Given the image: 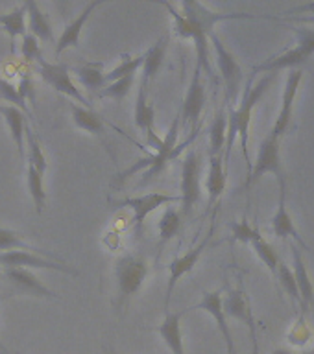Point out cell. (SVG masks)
<instances>
[{
    "label": "cell",
    "instance_id": "74e56055",
    "mask_svg": "<svg viewBox=\"0 0 314 354\" xmlns=\"http://www.w3.org/2000/svg\"><path fill=\"white\" fill-rule=\"evenodd\" d=\"M133 83H135V76H126L116 80V82L107 83L98 93L100 98H111L116 100V102H122L133 88Z\"/></svg>",
    "mask_w": 314,
    "mask_h": 354
},
{
    "label": "cell",
    "instance_id": "7402d4cb",
    "mask_svg": "<svg viewBox=\"0 0 314 354\" xmlns=\"http://www.w3.org/2000/svg\"><path fill=\"white\" fill-rule=\"evenodd\" d=\"M290 254H293L294 279H296V284H298L299 299H302V308H304L305 312L309 304H314V284L313 281H311L307 264H305L304 257H302V249H299L294 242L290 243Z\"/></svg>",
    "mask_w": 314,
    "mask_h": 354
},
{
    "label": "cell",
    "instance_id": "603a6c76",
    "mask_svg": "<svg viewBox=\"0 0 314 354\" xmlns=\"http://www.w3.org/2000/svg\"><path fill=\"white\" fill-rule=\"evenodd\" d=\"M166 50H168V35H161L152 46L143 54V66H141V83L148 87L161 71L165 63Z\"/></svg>",
    "mask_w": 314,
    "mask_h": 354
},
{
    "label": "cell",
    "instance_id": "8d00e7d4",
    "mask_svg": "<svg viewBox=\"0 0 314 354\" xmlns=\"http://www.w3.org/2000/svg\"><path fill=\"white\" fill-rule=\"evenodd\" d=\"M143 66V54L141 55H133V57H124L121 59V63L105 74V83L116 82L121 77L126 76H135V72Z\"/></svg>",
    "mask_w": 314,
    "mask_h": 354
},
{
    "label": "cell",
    "instance_id": "8992f818",
    "mask_svg": "<svg viewBox=\"0 0 314 354\" xmlns=\"http://www.w3.org/2000/svg\"><path fill=\"white\" fill-rule=\"evenodd\" d=\"M209 41L213 44V48H215L216 65H218L222 82H224V87H226V102L229 107H235V104L238 102L241 85H243L244 80L243 66L238 65L235 55L226 48V44L222 43V39L215 32L209 35Z\"/></svg>",
    "mask_w": 314,
    "mask_h": 354
},
{
    "label": "cell",
    "instance_id": "d4e9b609",
    "mask_svg": "<svg viewBox=\"0 0 314 354\" xmlns=\"http://www.w3.org/2000/svg\"><path fill=\"white\" fill-rule=\"evenodd\" d=\"M26 19H28V33H32L33 37L43 43H55L54 30L50 24L49 17L44 15L41 6L35 0H26Z\"/></svg>",
    "mask_w": 314,
    "mask_h": 354
},
{
    "label": "cell",
    "instance_id": "bcb514c9",
    "mask_svg": "<svg viewBox=\"0 0 314 354\" xmlns=\"http://www.w3.org/2000/svg\"><path fill=\"white\" fill-rule=\"evenodd\" d=\"M0 348H2V351H4L6 354H8V351H6V347H4V345H2V343H0Z\"/></svg>",
    "mask_w": 314,
    "mask_h": 354
},
{
    "label": "cell",
    "instance_id": "3957f363",
    "mask_svg": "<svg viewBox=\"0 0 314 354\" xmlns=\"http://www.w3.org/2000/svg\"><path fill=\"white\" fill-rule=\"evenodd\" d=\"M148 260L143 254H124L116 260L115 281L119 308H122L141 290L143 282L148 277Z\"/></svg>",
    "mask_w": 314,
    "mask_h": 354
},
{
    "label": "cell",
    "instance_id": "7dc6e473",
    "mask_svg": "<svg viewBox=\"0 0 314 354\" xmlns=\"http://www.w3.org/2000/svg\"><path fill=\"white\" fill-rule=\"evenodd\" d=\"M302 354H314V348L313 351H309V353H302Z\"/></svg>",
    "mask_w": 314,
    "mask_h": 354
},
{
    "label": "cell",
    "instance_id": "7bdbcfd3",
    "mask_svg": "<svg viewBox=\"0 0 314 354\" xmlns=\"http://www.w3.org/2000/svg\"><path fill=\"white\" fill-rule=\"evenodd\" d=\"M287 13L288 15H290V13H314V2L296 6V8H293V10H288ZM298 21L299 22H314V17H307V19H302V17H299Z\"/></svg>",
    "mask_w": 314,
    "mask_h": 354
},
{
    "label": "cell",
    "instance_id": "b9f144b4",
    "mask_svg": "<svg viewBox=\"0 0 314 354\" xmlns=\"http://www.w3.org/2000/svg\"><path fill=\"white\" fill-rule=\"evenodd\" d=\"M17 91H19V94H21L24 102H26L28 98L33 100V82L30 77H22L21 83L17 85Z\"/></svg>",
    "mask_w": 314,
    "mask_h": 354
},
{
    "label": "cell",
    "instance_id": "52a82bcc",
    "mask_svg": "<svg viewBox=\"0 0 314 354\" xmlns=\"http://www.w3.org/2000/svg\"><path fill=\"white\" fill-rule=\"evenodd\" d=\"M166 10L171 11L172 21H174V30L180 37L191 39L194 43V50H196V65L202 68V71L207 74V76L213 77V66L209 63V33L205 32L204 28H200L193 19H189L183 13L174 8L168 2H163Z\"/></svg>",
    "mask_w": 314,
    "mask_h": 354
},
{
    "label": "cell",
    "instance_id": "e575fe53",
    "mask_svg": "<svg viewBox=\"0 0 314 354\" xmlns=\"http://www.w3.org/2000/svg\"><path fill=\"white\" fill-rule=\"evenodd\" d=\"M26 185L30 198H32L33 205L37 214H43L44 205H46V192H44V181L43 176L37 170H33L32 166H26Z\"/></svg>",
    "mask_w": 314,
    "mask_h": 354
},
{
    "label": "cell",
    "instance_id": "ffe728a7",
    "mask_svg": "<svg viewBox=\"0 0 314 354\" xmlns=\"http://www.w3.org/2000/svg\"><path fill=\"white\" fill-rule=\"evenodd\" d=\"M102 4H104V0L89 2V4H85L82 13H78V15L67 24L65 30L61 32V37L55 41V57H60L65 50L76 48L78 44H80V37H82V30L83 26H85V22L89 21V17L93 15L94 10L100 8Z\"/></svg>",
    "mask_w": 314,
    "mask_h": 354
},
{
    "label": "cell",
    "instance_id": "83f0119b",
    "mask_svg": "<svg viewBox=\"0 0 314 354\" xmlns=\"http://www.w3.org/2000/svg\"><path fill=\"white\" fill-rule=\"evenodd\" d=\"M0 251H4V253L6 251H30V253H37L50 260L61 262L60 257L52 253V251H43V249L33 248V245L22 240L19 232L11 231V229H4V227H0Z\"/></svg>",
    "mask_w": 314,
    "mask_h": 354
},
{
    "label": "cell",
    "instance_id": "f6af8a7d",
    "mask_svg": "<svg viewBox=\"0 0 314 354\" xmlns=\"http://www.w3.org/2000/svg\"><path fill=\"white\" fill-rule=\"evenodd\" d=\"M105 351H107L110 354H121V353H116V351H113V348H105Z\"/></svg>",
    "mask_w": 314,
    "mask_h": 354
},
{
    "label": "cell",
    "instance_id": "4dcf8cb0",
    "mask_svg": "<svg viewBox=\"0 0 314 354\" xmlns=\"http://www.w3.org/2000/svg\"><path fill=\"white\" fill-rule=\"evenodd\" d=\"M227 138V115L224 109L216 113L209 127V155H224Z\"/></svg>",
    "mask_w": 314,
    "mask_h": 354
},
{
    "label": "cell",
    "instance_id": "8fae6325",
    "mask_svg": "<svg viewBox=\"0 0 314 354\" xmlns=\"http://www.w3.org/2000/svg\"><path fill=\"white\" fill-rule=\"evenodd\" d=\"M0 264L6 268H22V270H52L67 273V275L78 277L80 271L71 268L65 262H58V260H50L46 257H41L37 253H30V251H6L0 253Z\"/></svg>",
    "mask_w": 314,
    "mask_h": 354
},
{
    "label": "cell",
    "instance_id": "4316f807",
    "mask_svg": "<svg viewBox=\"0 0 314 354\" xmlns=\"http://www.w3.org/2000/svg\"><path fill=\"white\" fill-rule=\"evenodd\" d=\"M71 116L74 126L78 129H82V131H87L91 135H96V137H102L105 133L104 118L94 109H87V107H82V105L71 104Z\"/></svg>",
    "mask_w": 314,
    "mask_h": 354
},
{
    "label": "cell",
    "instance_id": "7a4b0ae2",
    "mask_svg": "<svg viewBox=\"0 0 314 354\" xmlns=\"http://www.w3.org/2000/svg\"><path fill=\"white\" fill-rule=\"evenodd\" d=\"M180 111H177L176 118L172 120L171 127H168V131H166V135L163 137V142H161L159 149L155 151V153L148 155L146 159H141L137 160L135 165L128 166L126 170H122L121 174H116L115 179H113V187L115 188H121L124 183L130 179V177H133L137 171H141L143 168H146V171H144V179H143V185H146V183L150 181V179H154V177H157L161 174V171L165 170L166 165L171 162L172 159H176L177 157V151L183 148V146H187L189 140L183 146H180L177 148V137H180Z\"/></svg>",
    "mask_w": 314,
    "mask_h": 354
},
{
    "label": "cell",
    "instance_id": "5b68a950",
    "mask_svg": "<svg viewBox=\"0 0 314 354\" xmlns=\"http://www.w3.org/2000/svg\"><path fill=\"white\" fill-rule=\"evenodd\" d=\"M279 142L281 140L270 135V133L263 138V142L259 144V149H257V159H255V162H252V170H250L243 188H246V190L252 188L266 174H274L279 185H287V174H285V168H283L281 162Z\"/></svg>",
    "mask_w": 314,
    "mask_h": 354
},
{
    "label": "cell",
    "instance_id": "f1b7e54d",
    "mask_svg": "<svg viewBox=\"0 0 314 354\" xmlns=\"http://www.w3.org/2000/svg\"><path fill=\"white\" fill-rule=\"evenodd\" d=\"M0 28L8 33L11 41V50H13L15 39L22 37L26 33V6L21 4L8 13H2L0 15Z\"/></svg>",
    "mask_w": 314,
    "mask_h": 354
},
{
    "label": "cell",
    "instance_id": "9a60e30c",
    "mask_svg": "<svg viewBox=\"0 0 314 354\" xmlns=\"http://www.w3.org/2000/svg\"><path fill=\"white\" fill-rule=\"evenodd\" d=\"M205 107V87L202 82V68L196 65L189 83L187 93H185V100H183L182 113H180V120H182L183 127L194 126L200 120V115Z\"/></svg>",
    "mask_w": 314,
    "mask_h": 354
},
{
    "label": "cell",
    "instance_id": "cb8c5ba5",
    "mask_svg": "<svg viewBox=\"0 0 314 354\" xmlns=\"http://www.w3.org/2000/svg\"><path fill=\"white\" fill-rule=\"evenodd\" d=\"M0 115L4 116L6 126L10 129L11 140L15 144L19 159L26 160V148H24V135H26V118L21 109L13 105H0Z\"/></svg>",
    "mask_w": 314,
    "mask_h": 354
},
{
    "label": "cell",
    "instance_id": "ab89813d",
    "mask_svg": "<svg viewBox=\"0 0 314 354\" xmlns=\"http://www.w3.org/2000/svg\"><path fill=\"white\" fill-rule=\"evenodd\" d=\"M0 98L6 100L8 104L17 107V109H21L24 115H30L26 102L22 100V96L17 91V85L10 83L8 80H2V77H0Z\"/></svg>",
    "mask_w": 314,
    "mask_h": 354
},
{
    "label": "cell",
    "instance_id": "1f68e13d",
    "mask_svg": "<svg viewBox=\"0 0 314 354\" xmlns=\"http://www.w3.org/2000/svg\"><path fill=\"white\" fill-rule=\"evenodd\" d=\"M157 229H159V245L163 248L165 243L171 242L172 238L182 231V216H180V212L168 205L165 212L161 214Z\"/></svg>",
    "mask_w": 314,
    "mask_h": 354
},
{
    "label": "cell",
    "instance_id": "ba28073f",
    "mask_svg": "<svg viewBox=\"0 0 314 354\" xmlns=\"http://www.w3.org/2000/svg\"><path fill=\"white\" fill-rule=\"evenodd\" d=\"M200 176H202V157L196 149H191L182 162V183H180V203H182V212L189 216L193 212L194 205L202 198V185H200Z\"/></svg>",
    "mask_w": 314,
    "mask_h": 354
},
{
    "label": "cell",
    "instance_id": "e0dca14e",
    "mask_svg": "<svg viewBox=\"0 0 314 354\" xmlns=\"http://www.w3.org/2000/svg\"><path fill=\"white\" fill-rule=\"evenodd\" d=\"M4 277L8 279L13 290L21 295L26 297H41V299H60L54 292H50L49 288L44 286L43 282L39 281L37 277L33 275L30 270H22V268H6Z\"/></svg>",
    "mask_w": 314,
    "mask_h": 354
},
{
    "label": "cell",
    "instance_id": "2e32d148",
    "mask_svg": "<svg viewBox=\"0 0 314 354\" xmlns=\"http://www.w3.org/2000/svg\"><path fill=\"white\" fill-rule=\"evenodd\" d=\"M272 231L277 238L281 240H287L290 238L299 249H305L309 251V243L305 242V238L299 234V231L294 225L293 216L288 214L287 210V185H279V203H277L276 214L272 216Z\"/></svg>",
    "mask_w": 314,
    "mask_h": 354
},
{
    "label": "cell",
    "instance_id": "4fadbf2b",
    "mask_svg": "<svg viewBox=\"0 0 314 354\" xmlns=\"http://www.w3.org/2000/svg\"><path fill=\"white\" fill-rule=\"evenodd\" d=\"M304 80V71L302 68H293L288 72L287 82H285V88H283L281 96V109H279V115H277L276 122L270 129V135L277 137L281 140V137L288 131L290 127V122H293V111H294V102H296V96H298L299 83Z\"/></svg>",
    "mask_w": 314,
    "mask_h": 354
},
{
    "label": "cell",
    "instance_id": "9c48e42d",
    "mask_svg": "<svg viewBox=\"0 0 314 354\" xmlns=\"http://www.w3.org/2000/svg\"><path fill=\"white\" fill-rule=\"evenodd\" d=\"M39 66V76L43 80L46 85L54 88L55 93L65 94L69 98H72L74 102L82 105V107H87V109H93V105L89 102L82 93H80V88L72 83L71 80V71H69V66L63 65V63H49V61H37Z\"/></svg>",
    "mask_w": 314,
    "mask_h": 354
},
{
    "label": "cell",
    "instance_id": "7c38bea8",
    "mask_svg": "<svg viewBox=\"0 0 314 354\" xmlns=\"http://www.w3.org/2000/svg\"><path fill=\"white\" fill-rule=\"evenodd\" d=\"M211 236H213V229H211L202 242L196 245V248H191L187 253H183L182 257H177L168 264V282H166V290H165V312H168V306H171V299L172 293L176 290L177 282L182 281L183 277L191 273L194 270V266L198 264L200 257L204 254V251L207 249L211 242Z\"/></svg>",
    "mask_w": 314,
    "mask_h": 354
},
{
    "label": "cell",
    "instance_id": "ac0fdd59",
    "mask_svg": "<svg viewBox=\"0 0 314 354\" xmlns=\"http://www.w3.org/2000/svg\"><path fill=\"white\" fill-rule=\"evenodd\" d=\"M189 310H204L207 314L215 319L216 326H218V332L224 337V343H226L227 354H237V348H235V342H233L232 330H229V325H227V317L224 314V308H222V293L216 290V292H204L200 303H196L193 308Z\"/></svg>",
    "mask_w": 314,
    "mask_h": 354
},
{
    "label": "cell",
    "instance_id": "ee69618b",
    "mask_svg": "<svg viewBox=\"0 0 314 354\" xmlns=\"http://www.w3.org/2000/svg\"><path fill=\"white\" fill-rule=\"evenodd\" d=\"M272 354H302V353H294V351H290V348H276Z\"/></svg>",
    "mask_w": 314,
    "mask_h": 354
},
{
    "label": "cell",
    "instance_id": "d6a6232c",
    "mask_svg": "<svg viewBox=\"0 0 314 354\" xmlns=\"http://www.w3.org/2000/svg\"><path fill=\"white\" fill-rule=\"evenodd\" d=\"M250 245L254 248L255 254H257V257L261 259V262H263V264L268 268V271H270L272 277H274V281H276L277 268H279V262H281V259H279V254L276 253L274 245H272L270 242H266L263 234H259V236L255 238V240H252V243H250Z\"/></svg>",
    "mask_w": 314,
    "mask_h": 354
},
{
    "label": "cell",
    "instance_id": "d6986e66",
    "mask_svg": "<svg viewBox=\"0 0 314 354\" xmlns=\"http://www.w3.org/2000/svg\"><path fill=\"white\" fill-rule=\"evenodd\" d=\"M222 308H224V314L226 317H233V319L243 321L246 323L250 328V336H252V342H254V354H257V336H255V319L254 312L250 308L248 299H246V293L241 286L235 288V290H229L226 297H222Z\"/></svg>",
    "mask_w": 314,
    "mask_h": 354
},
{
    "label": "cell",
    "instance_id": "484cf974",
    "mask_svg": "<svg viewBox=\"0 0 314 354\" xmlns=\"http://www.w3.org/2000/svg\"><path fill=\"white\" fill-rule=\"evenodd\" d=\"M227 185L226 176V162L224 155H209V171H207V194H209V203L207 207H213L215 201L220 198Z\"/></svg>",
    "mask_w": 314,
    "mask_h": 354
},
{
    "label": "cell",
    "instance_id": "30bf717a",
    "mask_svg": "<svg viewBox=\"0 0 314 354\" xmlns=\"http://www.w3.org/2000/svg\"><path fill=\"white\" fill-rule=\"evenodd\" d=\"M172 203H180V196H171L165 192H148L143 196H132V198L122 199L116 203L119 209H130L133 212V225L137 236L143 232V223L146 216L152 214L159 207H168Z\"/></svg>",
    "mask_w": 314,
    "mask_h": 354
},
{
    "label": "cell",
    "instance_id": "60d3db41",
    "mask_svg": "<svg viewBox=\"0 0 314 354\" xmlns=\"http://www.w3.org/2000/svg\"><path fill=\"white\" fill-rule=\"evenodd\" d=\"M21 55L26 61H41L43 59V55H41V44L35 37H33L32 33H24L22 35V44H21Z\"/></svg>",
    "mask_w": 314,
    "mask_h": 354
},
{
    "label": "cell",
    "instance_id": "d590c367",
    "mask_svg": "<svg viewBox=\"0 0 314 354\" xmlns=\"http://www.w3.org/2000/svg\"><path fill=\"white\" fill-rule=\"evenodd\" d=\"M277 282H279V288L287 292V295L290 297V303L296 306L299 304L302 306V299H299V292H298V284H296V279H294V273L290 270V266L281 260L279 262V268H277V275H276Z\"/></svg>",
    "mask_w": 314,
    "mask_h": 354
},
{
    "label": "cell",
    "instance_id": "f35d334b",
    "mask_svg": "<svg viewBox=\"0 0 314 354\" xmlns=\"http://www.w3.org/2000/svg\"><path fill=\"white\" fill-rule=\"evenodd\" d=\"M229 229L233 232V240L243 243H252V240H255L261 234L259 229L255 225H250V221L246 218H243L241 221H232Z\"/></svg>",
    "mask_w": 314,
    "mask_h": 354
},
{
    "label": "cell",
    "instance_id": "44dd1931",
    "mask_svg": "<svg viewBox=\"0 0 314 354\" xmlns=\"http://www.w3.org/2000/svg\"><path fill=\"white\" fill-rule=\"evenodd\" d=\"M189 308L180 310V312H165V317L157 326L159 336L166 343V347L171 354H185V345H183V332H182V319L187 314Z\"/></svg>",
    "mask_w": 314,
    "mask_h": 354
},
{
    "label": "cell",
    "instance_id": "836d02e7",
    "mask_svg": "<svg viewBox=\"0 0 314 354\" xmlns=\"http://www.w3.org/2000/svg\"><path fill=\"white\" fill-rule=\"evenodd\" d=\"M26 142H28V153H26V166H32L33 170H37L41 176L44 177L46 170H49V160L46 155L43 153V148L39 144V138L35 137V133L32 129H26Z\"/></svg>",
    "mask_w": 314,
    "mask_h": 354
},
{
    "label": "cell",
    "instance_id": "6da1fadb",
    "mask_svg": "<svg viewBox=\"0 0 314 354\" xmlns=\"http://www.w3.org/2000/svg\"><path fill=\"white\" fill-rule=\"evenodd\" d=\"M254 72L252 77L246 83V91L243 94V100L237 107H229L227 113V138H226V153H224V162L227 165L229 153H232L233 144L237 138H241V148H243V155L246 159V166H248V174L252 170V160H250L248 151V137H250V124H252V113H254L255 105L259 104L261 98L268 93V88L272 87V83L276 80V72H268L266 76H263L257 83H254Z\"/></svg>",
    "mask_w": 314,
    "mask_h": 354
},
{
    "label": "cell",
    "instance_id": "f546056e",
    "mask_svg": "<svg viewBox=\"0 0 314 354\" xmlns=\"http://www.w3.org/2000/svg\"><path fill=\"white\" fill-rule=\"evenodd\" d=\"M102 66H104L102 63H87V65L74 66V74L82 82V85L89 94L100 93L107 85L105 83V74L102 72Z\"/></svg>",
    "mask_w": 314,
    "mask_h": 354
},
{
    "label": "cell",
    "instance_id": "277c9868",
    "mask_svg": "<svg viewBox=\"0 0 314 354\" xmlns=\"http://www.w3.org/2000/svg\"><path fill=\"white\" fill-rule=\"evenodd\" d=\"M293 32L296 35V46L288 48L277 55H272L265 63H261L254 68V74L257 72H276L283 68H290L294 66L305 65L313 59L314 55V30L309 28H298L293 26Z\"/></svg>",
    "mask_w": 314,
    "mask_h": 354
},
{
    "label": "cell",
    "instance_id": "5bb4252c",
    "mask_svg": "<svg viewBox=\"0 0 314 354\" xmlns=\"http://www.w3.org/2000/svg\"><path fill=\"white\" fill-rule=\"evenodd\" d=\"M133 118H135V126L139 127V131H143V135L148 140L150 148H154L155 151L159 149L163 138L155 133L154 129V120H155V111L154 105L148 98V87L139 83V93L135 98V111H133Z\"/></svg>",
    "mask_w": 314,
    "mask_h": 354
}]
</instances>
